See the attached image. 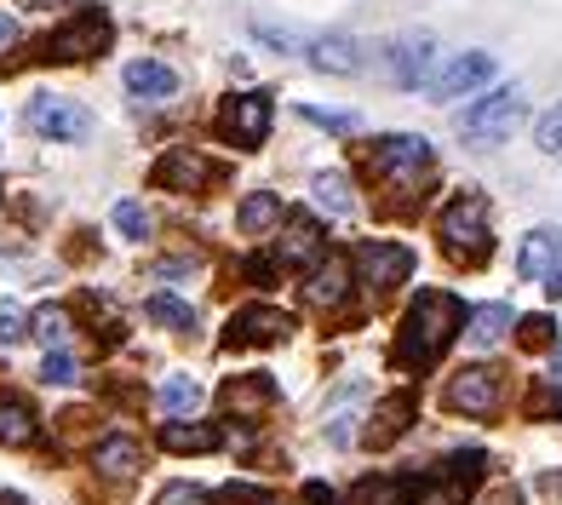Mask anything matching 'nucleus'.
Segmentation results:
<instances>
[{
    "label": "nucleus",
    "mask_w": 562,
    "mask_h": 505,
    "mask_svg": "<svg viewBox=\"0 0 562 505\" xmlns=\"http://www.w3.org/2000/svg\"><path fill=\"white\" fill-rule=\"evenodd\" d=\"M270 92H229L218 104V133L241 149H259L270 138Z\"/></svg>",
    "instance_id": "nucleus-8"
},
{
    "label": "nucleus",
    "mask_w": 562,
    "mask_h": 505,
    "mask_svg": "<svg viewBox=\"0 0 562 505\" xmlns=\"http://www.w3.org/2000/svg\"><path fill=\"white\" fill-rule=\"evenodd\" d=\"M156 505H213V494H207V489H195V483H167Z\"/></svg>",
    "instance_id": "nucleus-40"
},
{
    "label": "nucleus",
    "mask_w": 562,
    "mask_h": 505,
    "mask_svg": "<svg viewBox=\"0 0 562 505\" xmlns=\"http://www.w3.org/2000/svg\"><path fill=\"white\" fill-rule=\"evenodd\" d=\"M30 334H35L46 350H69V311H64V305H41L35 322H30Z\"/></svg>",
    "instance_id": "nucleus-31"
},
{
    "label": "nucleus",
    "mask_w": 562,
    "mask_h": 505,
    "mask_svg": "<svg viewBox=\"0 0 562 505\" xmlns=\"http://www.w3.org/2000/svg\"><path fill=\"white\" fill-rule=\"evenodd\" d=\"M299 115L311 121V126H327V133H356V126H362V121H356L350 110H316V104H304Z\"/></svg>",
    "instance_id": "nucleus-38"
},
{
    "label": "nucleus",
    "mask_w": 562,
    "mask_h": 505,
    "mask_svg": "<svg viewBox=\"0 0 562 505\" xmlns=\"http://www.w3.org/2000/svg\"><path fill=\"white\" fill-rule=\"evenodd\" d=\"M557 414H562V385L557 379H540L528 396V419H557Z\"/></svg>",
    "instance_id": "nucleus-34"
},
{
    "label": "nucleus",
    "mask_w": 562,
    "mask_h": 505,
    "mask_svg": "<svg viewBox=\"0 0 562 505\" xmlns=\"http://www.w3.org/2000/svg\"><path fill=\"white\" fill-rule=\"evenodd\" d=\"M488 505H522V489H510V483H499V489L488 494Z\"/></svg>",
    "instance_id": "nucleus-43"
},
{
    "label": "nucleus",
    "mask_w": 562,
    "mask_h": 505,
    "mask_svg": "<svg viewBox=\"0 0 562 505\" xmlns=\"http://www.w3.org/2000/svg\"><path fill=\"white\" fill-rule=\"evenodd\" d=\"M368 161H373V172L385 184L419 190V179L430 172V138H419V133H385V138L368 144Z\"/></svg>",
    "instance_id": "nucleus-4"
},
{
    "label": "nucleus",
    "mask_w": 562,
    "mask_h": 505,
    "mask_svg": "<svg viewBox=\"0 0 562 505\" xmlns=\"http://www.w3.org/2000/svg\"><path fill=\"white\" fill-rule=\"evenodd\" d=\"M126 92L138 98V104H167V98H178V75L161 64V58H133L121 69Z\"/></svg>",
    "instance_id": "nucleus-16"
},
{
    "label": "nucleus",
    "mask_w": 562,
    "mask_h": 505,
    "mask_svg": "<svg viewBox=\"0 0 562 505\" xmlns=\"http://www.w3.org/2000/svg\"><path fill=\"white\" fill-rule=\"evenodd\" d=\"M419 494L414 476H368V483H356L345 505H407Z\"/></svg>",
    "instance_id": "nucleus-25"
},
{
    "label": "nucleus",
    "mask_w": 562,
    "mask_h": 505,
    "mask_svg": "<svg viewBox=\"0 0 562 505\" xmlns=\"http://www.w3.org/2000/svg\"><path fill=\"white\" fill-rule=\"evenodd\" d=\"M557 259H562V231L540 224V231H528L522 247H517V276L522 282H546V276L557 270Z\"/></svg>",
    "instance_id": "nucleus-17"
},
{
    "label": "nucleus",
    "mask_w": 562,
    "mask_h": 505,
    "mask_svg": "<svg viewBox=\"0 0 562 505\" xmlns=\"http://www.w3.org/2000/svg\"><path fill=\"white\" fill-rule=\"evenodd\" d=\"M110 41H115V23H110L104 12H81L75 23H64L58 35H46L41 53L53 58V64H81V58L110 53Z\"/></svg>",
    "instance_id": "nucleus-7"
},
{
    "label": "nucleus",
    "mask_w": 562,
    "mask_h": 505,
    "mask_svg": "<svg viewBox=\"0 0 562 505\" xmlns=\"http://www.w3.org/2000/svg\"><path fill=\"white\" fill-rule=\"evenodd\" d=\"M437 236H442V252L453 265H482L494 252V231H488V195L482 190H459L442 218H437Z\"/></svg>",
    "instance_id": "nucleus-2"
},
{
    "label": "nucleus",
    "mask_w": 562,
    "mask_h": 505,
    "mask_svg": "<svg viewBox=\"0 0 562 505\" xmlns=\"http://www.w3.org/2000/svg\"><path fill=\"white\" fill-rule=\"evenodd\" d=\"M465 322H471V339L476 345H499L505 327H510V305H476Z\"/></svg>",
    "instance_id": "nucleus-32"
},
{
    "label": "nucleus",
    "mask_w": 562,
    "mask_h": 505,
    "mask_svg": "<svg viewBox=\"0 0 562 505\" xmlns=\"http://www.w3.org/2000/svg\"><path fill=\"white\" fill-rule=\"evenodd\" d=\"M213 505H270V494H265V489H252V483H229Z\"/></svg>",
    "instance_id": "nucleus-41"
},
{
    "label": "nucleus",
    "mask_w": 562,
    "mask_h": 505,
    "mask_svg": "<svg viewBox=\"0 0 562 505\" xmlns=\"http://www.w3.org/2000/svg\"><path fill=\"white\" fill-rule=\"evenodd\" d=\"M23 334H30V316H23L18 299H0V345H18Z\"/></svg>",
    "instance_id": "nucleus-37"
},
{
    "label": "nucleus",
    "mask_w": 562,
    "mask_h": 505,
    "mask_svg": "<svg viewBox=\"0 0 562 505\" xmlns=\"http://www.w3.org/2000/svg\"><path fill=\"white\" fill-rule=\"evenodd\" d=\"M459 327H465V305L442 288H425L402 316V334H396V350H391L396 368H430L453 345Z\"/></svg>",
    "instance_id": "nucleus-1"
},
{
    "label": "nucleus",
    "mask_w": 562,
    "mask_h": 505,
    "mask_svg": "<svg viewBox=\"0 0 562 505\" xmlns=\"http://www.w3.org/2000/svg\"><path fill=\"white\" fill-rule=\"evenodd\" d=\"M195 259H167V265H156V276H184Z\"/></svg>",
    "instance_id": "nucleus-44"
},
{
    "label": "nucleus",
    "mask_w": 562,
    "mask_h": 505,
    "mask_svg": "<svg viewBox=\"0 0 562 505\" xmlns=\"http://www.w3.org/2000/svg\"><path fill=\"white\" fill-rule=\"evenodd\" d=\"M533 144L546 149V156H562V104L546 110L540 121H533Z\"/></svg>",
    "instance_id": "nucleus-36"
},
{
    "label": "nucleus",
    "mask_w": 562,
    "mask_h": 505,
    "mask_svg": "<svg viewBox=\"0 0 562 505\" xmlns=\"http://www.w3.org/2000/svg\"><path fill=\"white\" fill-rule=\"evenodd\" d=\"M161 448H172V453H213V448H224V431L218 425H201V419H167L161 425Z\"/></svg>",
    "instance_id": "nucleus-23"
},
{
    "label": "nucleus",
    "mask_w": 562,
    "mask_h": 505,
    "mask_svg": "<svg viewBox=\"0 0 562 505\" xmlns=\"http://www.w3.org/2000/svg\"><path fill=\"white\" fill-rule=\"evenodd\" d=\"M482 471H488V453L482 448H453L448 460H442V476H448V489H476L482 483Z\"/></svg>",
    "instance_id": "nucleus-28"
},
{
    "label": "nucleus",
    "mask_w": 562,
    "mask_h": 505,
    "mask_svg": "<svg viewBox=\"0 0 562 505\" xmlns=\"http://www.w3.org/2000/svg\"><path fill=\"white\" fill-rule=\"evenodd\" d=\"M362 396H368L362 379H345V385L327 396V442H334V448H345L356 437V402H362Z\"/></svg>",
    "instance_id": "nucleus-22"
},
{
    "label": "nucleus",
    "mask_w": 562,
    "mask_h": 505,
    "mask_svg": "<svg viewBox=\"0 0 562 505\" xmlns=\"http://www.w3.org/2000/svg\"><path fill=\"white\" fill-rule=\"evenodd\" d=\"M41 442V419L23 396H0V448H30Z\"/></svg>",
    "instance_id": "nucleus-24"
},
{
    "label": "nucleus",
    "mask_w": 562,
    "mask_h": 505,
    "mask_svg": "<svg viewBox=\"0 0 562 505\" xmlns=\"http://www.w3.org/2000/svg\"><path fill=\"white\" fill-rule=\"evenodd\" d=\"M414 276V252H407L402 242H362L356 247V282H362L373 299L391 293L396 282H407Z\"/></svg>",
    "instance_id": "nucleus-9"
},
{
    "label": "nucleus",
    "mask_w": 562,
    "mask_h": 505,
    "mask_svg": "<svg viewBox=\"0 0 562 505\" xmlns=\"http://www.w3.org/2000/svg\"><path fill=\"white\" fill-rule=\"evenodd\" d=\"M288 334H293V316L281 311V305H247V311L229 316L224 345H229V350H247V345H281Z\"/></svg>",
    "instance_id": "nucleus-11"
},
{
    "label": "nucleus",
    "mask_w": 562,
    "mask_h": 505,
    "mask_svg": "<svg viewBox=\"0 0 562 505\" xmlns=\"http://www.w3.org/2000/svg\"><path fill=\"white\" fill-rule=\"evenodd\" d=\"M115 231L126 236V242H144L149 236V213H144V201H115Z\"/></svg>",
    "instance_id": "nucleus-33"
},
{
    "label": "nucleus",
    "mask_w": 562,
    "mask_h": 505,
    "mask_svg": "<svg viewBox=\"0 0 562 505\" xmlns=\"http://www.w3.org/2000/svg\"><path fill=\"white\" fill-rule=\"evenodd\" d=\"M7 41H18V23H12L7 12H0V46H7Z\"/></svg>",
    "instance_id": "nucleus-45"
},
{
    "label": "nucleus",
    "mask_w": 562,
    "mask_h": 505,
    "mask_svg": "<svg viewBox=\"0 0 562 505\" xmlns=\"http://www.w3.org/2000/svg\"><path fill=\"white\" fill-rule=\"evenodd\" d=\"M241 231L247 236H265V231H276V224H281V195L276 190H252L247 201H241Z\"/></svg>",
    "instance_id": "nucleus-26"
},
{
    "label": "nucleus",
    "mask_w": 562,
    "mask_h": 505,
    "mask_svg": "<svg viewBox=\"0 0 562 505\" xmlns=\"http://www.w3.org/2000/svg\"><path fill=\"white\" fill-rule=\"evenodd\" d=\"M407 425H414V396L396 391V396H385V402L373 408V419H368V442H373V448H391V442L407 431Z\"/></svg>",
    "instance_id": "nucleus-20"
},
{
    "label": "nucleus",
    "mask_w": 562,
    "mask_h": 505,
    "mask_svg": "<svg viewBox=\"0 0 562 505\" xmlns=\"http://www.w3.org/2000/svg\"><path fill=\"white\" fill-rule=\"evenodd\" d=\"M442 402H448L453 414H465V419H494L499 402H505V373L488 368V362H476V368H465V373L448 379Z\"/></svg>",
    "instance_id": "nucleus-6"
},
{
    "label": "nucleus",
    "mask_w": 562,
    "mask_h": 505,
    "mask_svg": "<svg viewBox=\"0 0 562 505\" xmlns=\"http://www.w3.org/2000/svg\"><path fill=\"white\" fill-rule=\"evenodd\" d=\"M311 64L322 69V75H362V46H356L350 35H316L311 41Z\"/></svg>",
    "instance_id": "nucleus-21"
},
{
    "label": "nucleus",
    "mask_w": 562,
    "mask_h": 505,
    "mask_svg": "<svg viewBox=\"0 0 562 505\" xmlns=\"http://www.w3.org/2000/svg\"><path fill=\"white\" fill-rule=\"evenodd\" d=\"M494 69H499V58L494 53H459L437 81H430V98L437 104H453V98H471L482 81H494Z\"/></svg>",
    "instance_id": "nucleus-13"
},
{
    "label": "nucleus",
    "mask_w": 562,
    "mask_h": 505,
    "mask_svg": "<svg viewBox=\"0 0 562 505\" xmlns=\"http://www.w3.org/2000/svg\"><path fill=\"white\" fill-rule=\"evenodd\" d=\"M23 121H30V133L53 138V144H81L92 138V110H81L75 98L64 92H35L30 110H23Z\"/></svg>",
    "instance_id": "nucleus-5"
},
{
    "label": "nucleus",
    "mask_w": 562,
    "mask_h": 505,
    "mask_svg": "<svg viewBox=\"0 0 562 505\" xmlns=\"http://www.w3.org/2000/svg\"><path fill=\"white\" fill-rule=\"evenodd\" d=\"M522 121H528L522 87H494L488 98H476V104L459 115V138L471 149H499V144H510V133H517Z\"/></svg>",
    "instance_id": "nucleus-3"
},
{
    "label": "nucleus",
    "mask_w": 562,
    "mask_h": 505,
    "mask_svg": "<svg viewBox=\"0 0 562 505\" xmlns=\"http://www.w3.org/2000/svg\"><path fill=\"white\" fill-rule=\"evenodd\" d=\"M311 195H316V207L334 213V218L356 213V195H350V179H345V172H316V179H311Z\"/></svg>",
    "instance_id": "nucleus-27"
},
{
    "label": "nucleus",
    "mask_w": 562,
    "mask_h": 505,
    "mask_svg": "<svg viewBox=\"0 0 562 505\" xmlns=\"http://www.w3.org/2000/svg\"><path fill=\"white\" fill-rule=\"evenodd\" d=\"M144 316L156 327H172V334H190V327H195V305H184V299H172V293H149Z\"/></svg>",
    "instance_id": "nucleus-30"
},
{
    "label": "nucleus",
    "mask_w": 562,
    "mask_h": 505,
    "mask_svg": "<svg viewBox=\"0 0 562 505\" xmlns=\"http://www.w3.org/2000/svg\"><path fill=\"white\" fill-rule=\"evenodd\" d=\"M350 259L345 252H322V259L311 265V282H304V299H311L316 311H345V299H350Z\"/></svg>",
    "instance_id": "nucleus-14"
},
{
    "label": "nucleus",
    "mask_w": 562,
    "mask_h": 505,
    "mask_svg": "<svg viewBox=\"0 0 562 505\" xmlns=\"http://www.w3.org/2000/svg\"><path fill=\"white\" fill-rule=\"evenodd\" d=\"M546 293H551V299H562V265H557V270L546 276Z\"/></svg>",
    "instance_id": "nucleus-46"
},
{
    "label": "nucleus",
    "mask_w": 562,
    "mask_h": 505,
    "mask_svg": "<svg viewBox=\"0 0 562 505\" xmlns=\"http://www.w3.org/2000/svg\"><path fill=\"white\" fill-rule=\"evenodd\" d=\"M528 350H546V345H557V322L546 316V311H533V316H522V334H517Z\"/></svg>",
    "instance_id": "nucleus-35"
},
{
    "label": "nucleus",
    "mask_w": 562,
    "mask_h": 505,
    "mask_svg": "<svg viewBox=\"0 0 562 505\" xmlns=\"http://www.w3.org/2000/svg\"><path fill=\"white\" fill-rule=\"evenodd\" d=\"M379 58H385L391 81L402 92H419V87L437 81V41H430V35H396Z\"/></svg>",
    "instance_id": "nucleus-10"
},
{
    "label": "nucleus",
    "mask_w": 562,
    "mask_h": 505,
    "mask_svg": "<svg viewBox=\"0 0 562 505\" xmlns=\"http://www.w3.org/2000/svg\"><path fill=\"white\" fill-rule=\"evenodd\" d=\"M304 500H311V505H339V494L327 483H304Z\"/></svg>",
    "instance_id": "nucleus-42"
},
{
    "label": "nucleus",
    "mask_w": 562,
    "mask_h": 505,
    "mask_svg": "<svg viewBox=\"0 0 562 505\" xmlns=\"http://www.w3.org/2000/svg\"><path fill=\"white\" fill-rule=\"evenodd\" d=\"M156 402H161V414H167V419H184V414L201 408V385H195L190 373H172L167 385L156 391Z\"/></svg>",
    "instance_id": "nucleus-29"
},
{
    "label": "nucleus",
    "mask_w": 562,
    "mask_h": 505,
    "mask_svg": "<svg viewBox=\"0 0 562 505\" xmlns=\"http://www.w3.org/2000/svg\"><path fill=\"white\" fill-rule=\"evenodd\" d=\"M41 379H46V385H75V357H69V350H46Z\"/></svg>",
    "instance_id": "nucleus-39"
},
{
    "label": "nucleus",
    "mask_w": 562,
    "mask_h": 505,
    "mask_svg": "<svg viewBox=\"0 0 562 505\" xmlns=\"http://www.w3.org/2000/svg\"><path fill=\"white\" fill-rule=\"evenodd\" d=\"M92 465H98V476H110V483H133V476L144 471V448H138V437H104L92 448Z\"/></svg>",
    "instance_id": "nucleus-19"
},
{
    "label": "nucleus",
    "mask_w": 562,
    "mask_h": 505,
    "mask_svg": "<svg viewBox=\"0 0 562 505\" xmlns=\"http://www.w3.org/2000/svg\"><path fill=\"white\" fill-rule=\"evenodd\" d=\"M207 179H213V161L195 156L190 144H172L167 156L156 161V184H161V190H178V195H184V190H207Z\"/></svg>",
    "instance_id": "nucleus-15"
},
{
    "label": "nucleus",
    "mask_w": 562,
    "mask_h": 505,
    "mask_svg": "<svg viewBox=\"0 0 562 505\" xmlns=\"http://www.w3.org/2000/svg\"><path fill=\"white\" fill-rule=\"evenodd\" d=\"M218 402H224V414H236V419H247V425H259L276 402H281V385L270 373H236V379H224V391H218Z\"/></svg>",
    "instance_id": "nucleus-12"
},
{
    "label": "nucleus",
    "mask_w": 562,
    "mask_h": 505,
    "mask_svg": "<svg viewBox=\"0 0 562 505\" xmlns=\"http://www.w3.org/2000/svg\"><path fill=\"white\" fill-rule=\"evenodd\" d=\"M453 500H459V494H453V489H437V494H430V500H425V505H453Z\"/></svg>",
    "instance_id": "nucleus-47"
},
{
    "label": "nucleus",
    "mask_w": 562,
    "mask_h": 505,
    "mask_svg": "<svg viewBox=\"0 0 562 505\" xmlns=\"http://www.w3.org/2000/svg\"><path fill=\"white\" fill-rule=\"evenodd\" d=\"M322 252H327L322 224H316L311 213H293V218H288V236L276 242V265H316Z\"/></svg>",
    "instance_id": "nucleus-18"
}]
</instances>
